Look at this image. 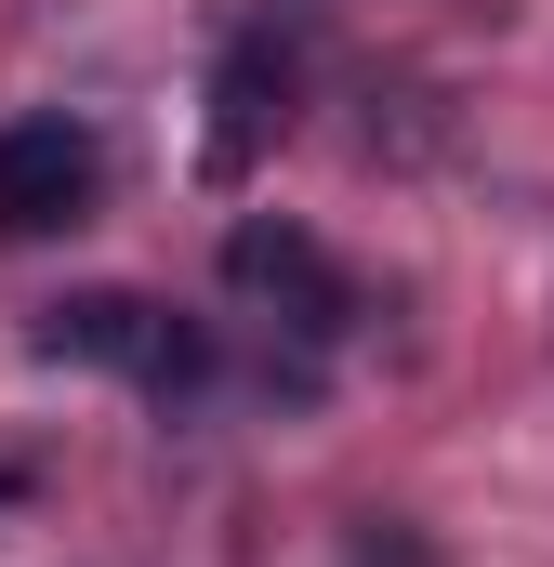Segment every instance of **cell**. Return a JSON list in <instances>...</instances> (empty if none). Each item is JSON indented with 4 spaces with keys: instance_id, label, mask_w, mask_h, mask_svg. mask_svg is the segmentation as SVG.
Returning a JSON list of instances; mask_svg holds the SVG:
<instances>
[{
    "instance_id": "cell-1",
    "label": "cell",
    "mask_w": 554,
    "mask_h": 567,
    "mask_svg": "<svg viewBox=\"0 0 554 567\" xmlns=\"http://www.w3.org/2000/svg\"><path fill=\"white\" fill-rule=\"evenodd\" d=\"M53 370H120L145 383L172 423L212 396V330H185L172 303H145V290H66V303H40V330H27Z\"/></svg>"
},
{
    "instance_id": "cell-2",
    "label": "cell",
    "mask_w": 554,
    "mask_h": 567,
    "mask_svg": "<svg viewBox=\"0 0 554 567\" xmlns=\"http://www.w3.org/2000/svg\"><path fill=\"white\" fill-rule=\"evenodd\" d=\"M225 290H238L265 330H290V343H343V330H357V278H343L290 212H238V225H225Z\"/></svg>"
},
{
    "instance_id": "cell-3",
    "label": "cell",
    "mask_w": 554,
    "mask_h": 567,
    "mask_svg": "<svg viewBox=\"0 0 554 567\" xmlns=\"http://www.w3.org/2000/svg\"><path fill=\"white\" fill-rule=\"evenodd\" d=\"M93 198H106V133H93V120H66V106L0 120V238L93 225Z\"/></svg>"
},
{
    "instance_id": "cell-4",
    "label": "cell",
    "mask_w": 554,
    "mask_h": 567,
    "mask_svg": "<svg viewBox=\"0 0 554 567\" xmlns=\"http://www.w3.org/2000/svg\"><path fill=\"white\" fill-rule=\"evenodd\" d=\"M290 93H304V66H290V40L277 27H238L225 40V66H212V120H198V185H252L290 133Z\"/></svg>"
},
{
    "instance_id": "cell-5",
    "label": "cell",
    "mask_w": 554,
    "mask_h": 567,
    "mask_svg": "<svg viewBox=\"0 0 554 567\" xmlns=\"http://www.w3.org/2000/svg\"><path fill=\"white\" fill-rule=\"evenodd\" d=\"M343 567H435V542H422V528H357Z\"/></svg>"
},
{
    "instance_id": "cell-6",
    "label": "cell",
    "mask_w": 554,
    "mask_h": 567,
    "mask_svg": "<svg viewBox=\"0 0 554 567\" xmlns=\"http://www.w3.org/2000/svg\"><path fill=\"white\" fill-rule=\"evenodd\" d=\"M13 502H27V462H0V515H13Z\"/></svg>"
}]
</instances>
